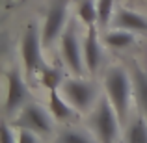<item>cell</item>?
<instances>
[{
	"mask_svg": "<svg viewBox=\"0 0 147 143\" xmlns=\"http://www.w3.org/2000/svg\"><path fill=\"white\" fill-rule=\"evenodd\" d=\"M104 86H106L108 99H110L112 106H114L115 113L119 117V123H125L127 113H129V106H130V78H129V75L121 67H112L106 73Z\"/></svg>",
	"mask_w": 147,
	"mask_h": 143,
	"instance_id": "6da1fadb",
	"label": "cell"
},
{
	"mask_svg": "<svg viewBox=\"0 0 147 143\" xmlns=\"http://www.w3.org/2000/svg\"><path fill=\"white\" fill-rule=\"evenodd\" d=\"M91 126L97 134L99 143H114L119 132V117L110 99H99L97 108L91 115Z\"/></svg>",
	"mask_w": 147,
	"mask_h": 143,
	"instance_id": "7a4b0ae2",
	"label": "cell"
},
{
	"mask_svg": "<svg viewBox=\"0 0 147 143\" xmlns=\"http://www.w3.org/2000/svg\"><path fill=\"white\" fill-rule=\"evenodd\" d=\"M61 93L75 110L86 111L95 99V87L82 78H69L61 84Z\"/></svg>",
	"mask_w": 147,
	"mask_h": 143,
	"instance_id": "3957f363",
	"label": "cell"
},
{
	"mask_svg": "<svg viewBox=\"0 0 147 143\" xmlns=\"http://www.w3.org/2000/svg\"><path fill=\"white\" fill-rule=\"evenodd\" d=\"M17 125L21 128H28L34 134H50L52 132V121H50V115L39 104H26L21 111V117H19Z\"/></svg>",
	"mask_w": 147,
	"mask_h": 143,
	"instance_id": "277c9868",
	"label": "cell"
},
{
	"mask_svg": "<svg viewBox=\"0 0 147 143\" xmlns=\"http://www.w3.org/2000/svg\"><path fill=\"white\" fill-rule=\"evenodd\" d=\"M61 54H63V60L67 63V67L76 76H82L84 75V65H86L84 63V50L80 48L75 28H69L61 36Z\"/></svg>",
	"mask_w": 147,
	"mask_h": 143,
	"instance_id": "5b68a950",
	"label": "cell"
},
{
	"mask_svg": "<svg viewBox=\"0 0 147 143\" xmlns=\"http://www.w3.org/2000/svg\"><path fill=\"white\" fill-rule=\"evenodd\" d=\"M65 19H67V0H60L52 9L49 11L47 21L43 26V34H41V41L45 47H49L54 39L61 34L65 26Z\"/></svg>",
	"mask_w": 147,
	"mask_h": 143,
	"instance_id": "8992f818",
	"label": "cell"
},
{
	"mask_svg": "<svg viewBox=\"0 0 147 143\" xmlns=\"http://www.w3.org/2000/svg\"><path fill=\"white\" fill-rule=\"evenodd\" d=\"M21 54H22V61L24 67L28 71H36L37 67H41V39L37 36L36 28H28L22 37V45H21Z\"/></svg>",
	"mask_w": 147,
	"mask_h": 143,
	"instance_id": "52a82bcc",
	"label": "cell"
},
{
	"mask_svg": "<svg viewBox=\"0 0 147 143\" xmlns=\"http://www.w3.org/2000/svg\"><path fill=\"white\" fill-rule=\"evenodd\" d=\"M26 97H28V91H26V86L22 82L21 75H19L17 69H11L7 73V99H6V111L7 113H15L19 108L24 104Z\"/></svg>",
	"mask_w": 147,
	"mask_h": 143,
	"instance_id": "ba28073f",
	"label": "cell"
},
{
	"mask_svg": "<svg viewBox=\"0 0 147 143\" xmlns=\"http://www.w3.org/2000/svg\"><path fill=\"white\" fill-rule=\"evenodd\" d=\"M82 50H84V63H86L88 71L95 73L97 67L100 65V61H102V48H100V43H99V36H97L95 24L90 26V30H88Z\"/></svg>",
	"mask_w": 147,
	"mask_h": 143,
	"instance_id": "9c48e42d",
	"label": "cell"
},
{
	"mask_svg": "<svg viewBox=\"0 0 147 143\" xmlns=\"http://www.w3.org/2000/svg\"><path fill=\"white\" fill-rule=\"evenodd\" d=\"M115 26L117 30H127V32H147V19L121 7L115 15Z\"/></svg>",
	"mask_w": 147,
	"mask_h": 143,
	"instance_id": "30bf717a",
	"label": "cell"
},
{
	"mask_svg": "<svg viewBox=\"0 0 147 143\" xmlns=\"http://www.w3.org/2000/svg\"><path fill=\"white\" fill-rule=\"evenodd\" d=\"M50 113L60 121H69V119L75 117V108L65 99H61L58 89L50 91Z\"/></svg>",
	"mask_w": 147,
	"mask_h": 143,
	"instance_id": "8fae6325",
	"label": "cell"
},
{
	"mask_svg": "<svg viewBox=\"0 0 147 143\" xmlns=\"http://www.w3.org/2000/svg\"><path fill=\"white\" fill-rule=\"evenodd\" d=\"M134 87H136L138 102H140L144 113L147 115V73L138 65H134Z\"/></svg>",
	"mask_w": 147,
	"mask_h": 143,
	"instance_id": "7c38bea8",
	"label": "cell"
},
{
	"mask_svg": "<svg viewBox=\"0 0 147 143\" xmlns=\"http://www.w3.org/2000/svg\"><path fill=\"white\" fill-rule=\"evenodd\" d=\"M104 41H106V45H110L114 48H123L134 43V36L127 30H114L104 37Z\"/></svg>",
	"mask_w": 147,
	"mask_h": 143,
	"instance_id": "4fadbf2b",
	"label": "cell"
},
{
	"mask_svg": "<svg viewBox=\"0 0 147 143\" xmlns=\"http://www.w3.org/2000/svg\"><path fill=\"white\" fill-rule=\"evenodd\" d=\"M127 143H147V123L144 117L130 125L127 132Z\"/></svg>",
	"mask_w": 147,
	"mask_h": 143,
	"instance_id": "5bb4252c",
	"label": "cell"
},
{
	"mask_svg": "<svg viewBox=\"0 0 147 143\" xmlns=\"http://www.w3.org/2000/svg\"><path fill=\"white\" fill-rule=\"evenodd\" d=\"M78 17H80V21H84L88 26H93L95 21H99L97 4H93V0H80V4H78Z\"/></svg>",
	"mask_w": 147,
	"mask_h": 143,
	"instance_id": "9a60e30c",
	"label": "cell"
},
{
	"mask_svg": "<svg viewBox=\"0 0 147 143\" xmlns=\"http://www.w3.org/2000/svg\"><path fill=\"white\" fill-rule=\"evenodd\" d=\"M41 84L47 87L49 91H54L61 86V73L58 67H43L41 71Z\"/></svg>",
	"mask_w": 147,
	"mask_h": 143,
	"instance_id": "2e32d148",
	"label": "cell"
},
{
	"mask_svg": "<svg viewBox=\"0 0 147 143\" xmlns=\"http://www.w3.org/2000/svg\"><path fill=\"white\" fill-rule=\"evenodd\" d=\"M58 143H97L93 138L86 136L84 132H78V130H65L60 136Z\"/></svg>",
	"mask_w": 147,
	"mask_h": 143,
	"instance_id": "e0dca14e",
	"label": "cell"
},
{
	"mask_svg": "<svg viewBox=\"0 0 147 143\" xmlns=\"http://www.w3.org/2000/svg\"><path fill=\"white\" fill-rule=\"evenodd\" d=\"M114 11V0H99L97 2V13H99V22L106 26L112 19Z\"/></svg>",
	"mask_w": 147,
	"mask_h": 143,
	"instance_id": "ac0fdd59",
	"label": "cell"
},
{
	"mask_svg": "<svg viewBox=\"0 0 147 143\" xmlns=\"http://www.w3.org/2000/svg\"><path fill=\"white\" fill-rule=\"evenodd\" d=\"M17 143H37L36 134L28 128H21L19 130V136H17Z\"/></svg>",
	"mask_w": 147,
	"mask_h": 143,
	"instance_id": "d6986e66",
	"label": "cell"
},
{
	"mask_svg": "<svg viewBox=\"0 0 147 143\" xmlns=\"http://www.w3.org/2000/svg\"><path fill=\"white\" fill-rule=\"evenodd\" d=\"M0 143H17L15 134L11 132V128L7 125H2V140H0Z\"/></svg>",
	"mask_w": 147,
	"mask_h": 143,
	"instance_id": "ffe728a7",
	"label": "cell"
}]
</instances>
